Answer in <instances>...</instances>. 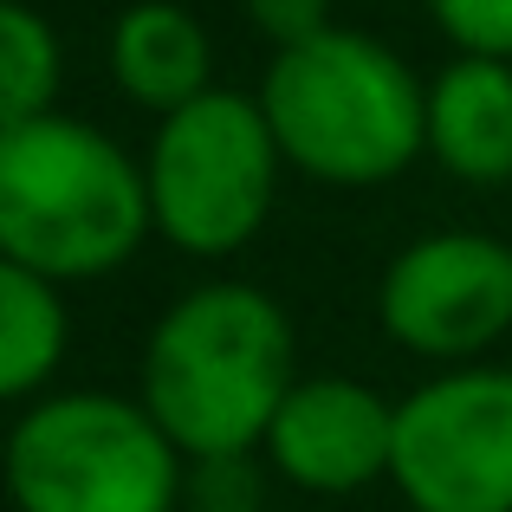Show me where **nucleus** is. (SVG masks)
<instances>
[{
	"label": "nucleus",
	"mask_w": 512,
	"mask_h": 512,
	"mask_svg": "<svg viewBox=\"0 0 512 512\" xmlns=\"http://www.w3.org/2000/svg\"><path fill=\"white\" fill-rule=\"evenodd\" d=\"M292 396V325L253 286H201L156 325L143 357V409L175 448L234 461L273 435Z\"/></svg>",
	"instance_id": "f257e3e1"
},
{
	"label": "nucleus",
	"mask_w": 512,
	"mask_h": 512,
	"mask_svg": "<svg viewBox=\"0 0 512 512\" xmlns=\"http://www.w3.org/2000/svg\"><path fill=\"white\" fill-rule=\"evenodd\" d=\"M150 175L72 117L0 130V253L39 279H98L150 234Z\"/></svg>",
	"instance_id": "f03ea898"
},
{
	"label": "nucleus",
	"mask_w": 512,
	"mask_h": 512,
	"mask_svg": "<svg viewBox=\"0 0 512 512\" xmlns=\"http://www.w3.org/2000/svg\"><path fill=\"white\" fill-rule=\"evenodd\" d=\"M260 111L286 163L338 188L389 182L428 143V91L415 85V72L383 39L338 26L279 46L260 85Z\"/></svg>",
	"instance_id": "7ed1b4c3"
},
{
	"label": "nucleus",
	"mask_w": 512,
	"mask_h": 512,
	"mask_svg": "<svg viewBox=\"0 0 512 512\" xmlns=\"http://www.w3.org/2000/svg\"><path fill=\"white\" fill-rule=\"evenodd\" d=\"M7 480L20 512H169L175 441L143 402L52 396L13 428Z\"/></svg>",
	"instance_id": "20e7f679"
},
{
	"label": "nucleus",
	"mask_w": 512,
	"mask_h": 512,
	"mask_svg": "<svg viewBox=\"0 0 512 512\" xmlns=\"http://www.w3.org/2000/svg\"><path fill=\"white\" fill-rule=\"evenodd\" d=\"M279 137L240 91H201L163 117L150 143V208L182 253H234L260 234L273 208Z\"/></svg>",
	"instance_id": "39448f33"
},
{
	"label": "nucleus",
	"mask_w": 512,
	"mask_h": 512,
	"mask_svg": "<svg viewBox=\"0 0 512 512\" xmlns=\"http://www.w3.org/2000/svg\"><path fill=\"white\" fill-rule=\"evenodd\" d=\"M389 480L415 512H512V370H461L396 409Z\"/></svg>",
	"instance_id": "423d86ee"
},
{
	"label": "nucleus",
	"mask_w": 512,
	"mask_h": 512,
	"mask_svg": "<svg viewBox=\"0 0 512 512\" xmlns=\"http://www.w3.org/2000/svg\"><path fill=\"white\" fill-rule=\"evenodd\" d=\"M512 325V247L493 234H435L383 273V331L415 357H474Z\"/></svg>",
	"instance_id": "0eeeda50"
},
{
	"label": "nucleus",
	"mask_w": 512,
	"mask_h": 512,
	"mask_svg": "<svg viewBox=\"0 0 512 512\" xmlns=\"http://www.w3.org/2000/svg\"><path fill=\"white\" fill-rule=\"evenodd\" d=\"M273 467L305 493H357L396 467V409L376 389L344 376L292 383L286 409L273 415Z\"/></svg>",
	"instance_id": "6e6552de"
},
{
	"label": "nucleus",
	"mask_w": 512,
	"mask_h": 512,
	"mask_svg": "<svg viewBox=\"0 0 512 512\" xmlns=\"http://www.w3.org/2000/svg\"><path fill=\"white\" fill-rule=\"evenodd\" d=\"M428 150L461 182H506L512 175V65L454 59L428 91Z\"/></svg>",
	"instance_id": "1a4fd4ad"
},
{
	"label": "nucleus",
	"mask_w": 512,
	"mask_h": 512,
	"mask_svg": "<svg viewBox=\"0 0 512 512\" xmlns=\"http://www.w3.org/2000/svg\"><path fill=\"white\" fill-rule=\"evenodd\" d=\"M208 33H201V20L188 7H175V0H143V7H130L124 20H117L111 33V72L117 85L130 91L137 104H150V111H182V104H195L208 85Z\"/></svg>",
	"instance_id": "9d476101"
},
{
	"label": "nucleus",
	"mask_w": 512,
	"mask_h": 512,
	"mask_svg": "<svg viewBox=\"0 0 512 512\" xmlns=\"http://www.w3.org/2000/svg\"><path fill=\"white\" fill-rule=\"evenodd\" d=\"M65 357L59 286L26 266H0V396H33Z\"/></svg>",
	"instance_id": "9b49d317"
},
{
	"label": "nucleus",
	"mask_w": 512,
	"mask_h": 512,
	"mask_svg": "<svg viewBox=\"0 0 512 512\" xmlns=\"http://www.w3.org/2000/svg\"><path fill=\"white\" fill-rule=\"evenodd\" d=\"M59 91V39L33 7L7 0L0 7V130L46 117Z\"/></svg>",
	"instance_id": "f8f14e48"
},
{
	"label": "nucleus",
	"mask_w": 512,
	"mask_h": 512,
	"mask_svg": "<svg viewBox=\"0 0 512 512\" xmlns=\"http://www.w3.org/2000/svg\"><path fill=\"white\" fill-rule=\"evenodd\" d=\"M467 59H512V0H428Z\"/></svg>",
	"instance_id": "ddd939ff"
},
{
	"label": "nucleus",
	"mask_w": 512,
	"mask_h": 512,
	"mask_svg": "<svg viewBox=\"0 0 512 512\" xmlns=\"http://www.w3.org/2000/svg\"><path fill=\"white\" fill-rule=\"evenodd\" d=\"M247 20L279 46H299L331 26V0H247Z\"/></svg>",
	"instance_id": "4468645a"
}]
</instances>
